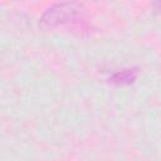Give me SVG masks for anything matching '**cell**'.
<instances>
[{
    "label": "cell",
    "instance_id": "cell-2",
    "mask_svg": "<svg viewBox=\"0 0 161 161\" xmlns=\"http://www.w3.org/2000/svg\"><path fill=\"white\" fill-rule=\"evenodd\" d=\"M138 75V70L131 68V69H123L118 73H116L112 78L111 82L116 83V84H130L132 83Z\"/></svg>",
    "mask_w": 161,
    "mask_h": 161
},
{
    "label": "cell",
    "instance_id": "cell-3",
    "mask_svg": "<svg viewBox=\"0 0 161 161\" xmlns=\"http://www.w3.org/2000/svg\"><path fill=\"white\" fill-rule=\"evenodd\" d=\"M155 9H156V11L161 13V0H156L155 1Z\"/></svg>",
    "mask_w": 161,
    "mask_h": 161
},
{
    "label": "cell",
    "instance_id": "cell-1",
    "mask_svg": "<svg viewBox=\"0 0 161 161\" xmlns=\"http://www.w3.org/2000/svg\"><path fill=\"white\" fill-rule=\"evenodd\" d=\"M83 11V5L78 1H63L47 9L40 18V26L52 29L70 21H74Z\"/></svg>",
    "mask_w": 161,
    "mask_h": 161
}]
</instances>
